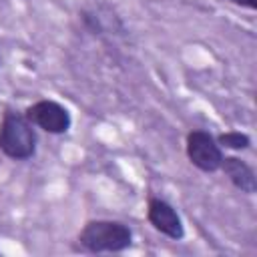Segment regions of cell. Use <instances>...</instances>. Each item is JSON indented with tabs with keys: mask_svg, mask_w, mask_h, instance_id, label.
<instances>
[{
	"mask_svg": "<svg viewBox=\"0 0 257 257\" xmlns=\"http://www.w3.org/2000/svg\"><path fill=\"white\" fill-rule=\"evenodd\" d=\"M76 239L88 253H120L133 245V229L114 219H90L82 225Z\"/></svg>",
	"mask_w": 257,
	"mask_h": 257,
	"instance_id": "1",
	"label": "cell"
},
{
	"mask_svg": "<svg viewBox=\"0 0 257 257\" xmlns=\"http://www.w3.org/2000/svg\"><path fill=\"white\" fill-rule=\"evenodd\" d=\"M36 126L26 118L24 110L6 108L0 120V151L12 161H28L36 155Z\"/></svg>",
	"mask_w": 257,
	"mask_h": 257,
	"instance_id": "2",
	"label": "cell"
},
{
	"mask_svg": "<svg viewBox=\"0 0 257 257\" xmlns=\"http://www.w3.org/2000/svg\"><path fill=\"white\" fill-rule=\"evenodd\" d=\"M185 155L193 167L203 173H217L223 163V149L205 128H193L185 137Z\"/></svg>",
	"mask_w": 257,
	"mask_h": 257,
	"instance_id": "3",
	"label": "cell"
},
{
	"mask_svg": "<svg viewBox=\"0 0 257 257\" xmlns=\"http://www.w3.org/2000/svg\"><path fill=\"white\" fill-rule=\"evenodd\" d=\"M26 118L48 135H64L72 126L70 110L52 98H40L24 108Z\"/></svg>",
	"mask_w": 257,
	"mask_h": 257,
	"instance_id": "4",
	"label": "cell"
},
{
	"mask_svg": "<svg viewBox=\"0 0 257 257\" xmlns=\"http://www.w3.org/2000/svg\"><path fill=\"white\" fill-rule=\"evenodd\" d=\"M147 221L155 231L173 241H181L185 237V225L179 211L165 199L151 197L147 201Z\"/></svg>",
	"mask_w": 257,
	"mask_h": 257,
	"instance_id": "5",
	"label": "cell"
},
{
	"mask_svg": "<svg viewBox=\"0 0 257 257\" xmlns=\"http://www.w3.org/2000/svg\"><path fill=\"white\" fill-rule=\"evenodd\" d=\"M219 171H223V175L229 179V183L237 191H241L245 195H253L257 191V175H255L253 167L247 161H243L241 157L225 155Z\"/></svg>",
	"mask_w": 257,
	"mask_h": 257,
	"instance_id": "6",
	"label": "cell"
},
{
	"mask_svg": "<svg viewBox=\"0 0 257 257\" xmlns=\"http://www.w3.org/2000/svg\"><path fill=\"white\" fill-rule=\"evenodd\" d=\"M215 139H217V143H219L221 149L235 151V153L247 151L251 147V137L247 133H241V131H225V133L217 135Z\"/></svg>",
	"mask_w": 257,
	"mask_h": 257,
	"instance_id": "7",
	"label": "cell"
},
{
	"mask_svg": "<svg viewBox=\"0 0 257 257\" xmlns=\"http://www.w3.org/2000/svg\"><path fill=\"white\" fill-rule=\"evenodd\" d=\"M80 20H82V26L90 34H102L104 32V24H102L98 12H94V10H82L80 12Z\"/></svg>",
	"mask_w": 257,
	"mask_h": 257,
	"instance_id": "8",
	"label": "cell"
},
{
	"mask_svg": "<svg viewBox=\"0 0 257 257\" xmlns=\"http://www.w3.org/2000/svg\"><path fill=\"white\" fill-rule=\"evenodd\" d=\"M231 4H237L241 8H247V10H255L257 8V0H229Z\"/></svg>",
	"mask_w": 257,
	"mask_h": 257,
	"instance_id": "9",
	"label": "cell"
}]
</instances>
